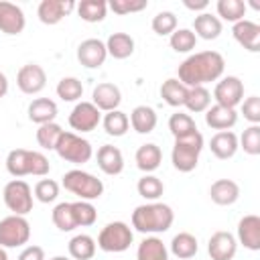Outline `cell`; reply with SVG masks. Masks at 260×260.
I'll return each mask as SVG.
<instances>
[{
	"mask_svg": "<svg viewBox=\"0 0 260 260\" xmlns=\"http://www.w3.org/2000/svg\"><path fill=\"white\" fill-rule=\"evenodd\" d=\"M225 61L217 51H199L189 55L177 69V79L187 87H199L221 79Z\"/></svg>",
	"mask_w": 260,
	"mask_h": 260,
	"instance_id": "cell-1",
	"label": "cell"
},
{
	"mask_svg": "<svg viewBox=\"0 0 260 260\" xmlns=\"http://www.w3.org/2000/svg\"><path fill=\"white\" fill-rule=\"evenodd\" d=\"M173 221L175 213L167 203L148 201L132 211V228L140 234H162L173 225Z\"/></svg>",
	"mask_w": 260,
	"mask_h": 260,
	"instance_id": "cell-2",
	"label": "cell"
},
{
	"mask_svg": "<svg viewBox=\"0 0 260 260\" xmlns=\"http://www.w3.org/2000/svg\"><path fill=\"white\" fill-rule=\"evenodd\" d=\"M6 171L12 177H24V175H35V177H45L51 171L49 158L39 152V150H26V148H14L6 156Z\"/></svg>",
	"mask_w": 260,
	"mask_h": 260,
	"instance_id": "cell-3",
	"label": "cell"
},
{
	"mask_svg": "<svg viewBox=\"0 0 260 260\" xmlns=\"http://www.w3.org/2000/svg\"><path fill=\"white\" fill-rule=\"evenodd\" d=\"M203 150V136L201 132H193L189 136L183 138H175L173 150H171V160L173 167L179 173H191L195 171L197 162H199V154Z\"/></svg>",
	"mask_w": 260,
	"mask_h": 260,
	"instance_id": "cell-4",
	"label": "cell"
},
{
	"mask_svg": "<svg viewBox=\"0 0 260 260\" xmlns=\"http://www.w3.org/2000/svg\"><path fill=\"white\" fill-rule=\"evenodd\" d=\"M63 187L77 195L81 201H93L100 199L104 193V183L102 179H98L95 175L81 171V169H71L63 175Z\"/></svg>",
	"mask_w": 260,
	"mask_h": 260,
	"instance_id": "cell-5",
	"label": "cell"
},
{
	"mask_svg": "<svg viewBox=\"0 0 260 260\" xmlns=\"http://www.w3.org/2000/svg\"><path fill=\"white\" fill-rule=\"evenodd\" d=\"M55 152L63 160L73 162V165H85L93 156V148H91L89 140L81 138L75 132H65V130H63V134H61V138L55 146Z\"/></svg>",
	"mask_w": 260,
	"mask_h": 260,
	"instance_id": "cell-6",
	"label": "cell"
},
{
	"mask_svg": "<svg viewBox=\"0 0 260 260\" xmlns=\"http://www.w3.org/2000/svg\"><path fill=\"white\" fill-rule=\"evenodd\" d=\"M134 240L132 228L124 221H110L106 228H102L98 236V248L110 254H120L130 248Z\"/></svg>",
	"mask_w": 260,
	"mask_h": 260,
	"instance_id": "cell-7",
	"label": "cell"
},
{
	"mask_svg": "<svg viewBox=\"0 0 260 260\" xmlns=\"http://www.w3.org/2000/svg\"><path fill=\"white\" fill-rule=\"evenodd\" d=\"M30 238V223L24 215H6L0 219V246L6 248H18L24 246Z\"/></svg>",
	"mask_w": 260,
	"mask_h": 260,
	"instance_id": "cell-8",
	"label": "cell"
},
{
	"mask_svg": "<svg viewBox=\"0 0 260 260\" xmlns=\"http://www.w3.org/2000/svg\"><path fill=\"white\" fill-rule=\"evenodd\" d=\"M4 203L14 215H26L32 211V189L22 179H12L4 185Z\"/></svg>",
	"mask_w": 260,
	"mask_h": 260,
	"instance_id": "cell-9",
	"label": "cell"
},
{
	"mask_svg": "<svg viewBox=\"0 0 260 260\" xmlns=\"http://www.w3.org/2000/svg\"><path fill=\"white\" fill-rule=\"evenodd\" d=\"M213 100L215 104L219 106H225V108H232L236 110L242 100H244V81L236 75H228V77H221L217 83H215V89H213Z\"/></svg>",
	"mask_w": 260,
	"mask_h": 260,
	"instance_id": "cell-10",
	"label": "cell"
},
{
	"mask_svg": "<svg viewBox=\"0 0 260 260\" xmlns=\"http://www.w3.org/2000/svg\"><path fill=\"white\" fill-rule=\"evenodd\" d=\"M67 122L75 132H91L102 122V112L91 102H77L69 112Z\"/></svg>",
	"mask_w": 260,
	"mask_h": 260,
	"instance_id": "cell-11",
	"label": "cell"
},
{
	"mask_svg": "<svg viewBox=\"0 0 260 260\" xmlns=\"http://www.w3.org/2000/svg\"><path fill=\"white\" fill-rule=\"evenodd\" d=\"M16 85L22 93L26 95H37L45 89L47 85V73L41 65L37 63H26L18 69L16 73Z\"/></svg>",
	"mask_w": 260,
	"mask_h": 260,
	"instance_id": "cell-12",
	"label": "cell"
},
{
	"mask_svg": "<svg viewBox=\"0 0 260 260\" xmlns=\"http://www.w3.org/2000/svg\"><path fill=\"white\" fill-rule=\"evenodd\" d=\"M108 59V51H106V43L100 39H85L79 43L77 47V61L87 67V69H98L106 63Z\"/></svg>",
	"mask_w": 260,
	"mask_h": 260,
	"instance_id": "cell-13",
	"label": "cell"
},
{
	"mask_svg": "<svg viewBox=\"0 0 260 260\" xmlns=\"http://www.w3.org/2000/svg\"><path fill=\"white\" fill-rule=\"evenodd\" d=\"M91 104L100 112H114L122 104V91H120V87L116 83L102 81L91 91Z\"/></svg>",
	"mask_w": 260,
	"mask_h": 260,
	"instance_id": "cell-14",
	"label": "cell"
},
{
	"mask_svg": "<svg viewBox=\"0 0 260 260\" xmlns=\"http://www.w3.org/2000/svg\"><path fill=\"white\" fill-rule=\"evenodd\" d=\"M238 252V240L230 232H215L207 242V254L211 260H232Z\"/></svg>",
	"mask_w": 260,
	"mask_h": 260,
	"instance_id": "cell-15",
	"label": "cell"
},
{
	"mask_svg": "<svg viewBox=\"0 0 260 260\" xmlns=\"http://www.w3.org/2000/svg\"><path fill=\"white\" fill-rule=\"evenodd\" d=\"M75 10L73 0H43L37 8V16L43 24H57L61 22L69 12Z\"/></svg>",
	"mask_w": 260,
	"mask_h": 260,
	"instance_id": "cell-16",
	"label": "cell"
},
{
	"mask_svg": "<svg viewBox=\"0 0 260 260\" xmlns=\"http://www.w3.org/2000/svg\"><path fill=\"white\" fill-rule=\"evenodd\" d=\"M232 35L234 39L250 53H258L260 51V24L248 18H242L238 22H234L232 26Z\"/></svg>",
	"mask_w": 260,
	"mask_h": 260,
	"instance_id": "cell-17",
	"label": "cell"
},
{
	"mask_svg": "<svg viewBox=\"0 0 260 260\" xmlns=\"http://www.w3.org/2000/svg\"><path fill=\"white\" fill-rule=\"evenodd\" d=\"M26 26V18L20 6L0 0V30L4 35H20Z\"/></svg>",
	"mask_w": 260,
	"mask_h": 260,
	"instance_id": "cell-18",
	"label": "cell"
},
{
	"mask_svg": "<svg viewBox=\"0 0 260 260\" xmlns=\"http://www.w3.org/2000/svg\"><path fill=\"white\" fill-rule=\"evenodd\" d=\"M236 240L252 252L260 250V217L254 213L244 215L238 221V238Z\"/></svg>",
	"mask_w": 260,
	"mask_h": 260,
	"instance_id": "cell-19",
	"label": "cell"
},
{
	"mask_svg": "<svg viewBox=\"0 0 260 260\" xmlns=\"http://www.w3.org/2000/svg\"><path fill=\"white\" fill-rule=\"evenodd\" d=\"M236 122H238V112L232 110V108L213 104V106H209V108L205 110V124H207L211 130L223 132V130L234 128Z\"/></svg>",
	"mask_w": 260,
	"mask_h": 260,
	"instance_id": "cell-20",
	"label": "cell"
},
{
	"mask_svg": "<svg viewBox=\"0 0 260 260\" xmlns=\"http://www.w3.org/2000/svg\"><path fill=\"white\" fill-rule=\"evenodd\" d=\"M98 167L102 169V173L114 177V175H120L124 171V154L118 146L114 144H104L98 148Z\"/></svg>",
	"mask_w": 260,
	"mask_h": 260,
	"instance_id": "cell-21",
	"label": "cell"
},
{
	"mask_svg": "<svg viewBox=\"0 0 260 260\" xmlns=\"http://www.w3.org/2000/svg\"><path fill=\"white\" fill-rule=\"evenodd\" d=\"M209 197L215 205H234L240 199V185L232 179H217L209 187Z\"/></svg>",
	"mask_w": 260,
	"mask_h": 260,
	"instance_id": "cell-22",
	"label": "cell"
},
{
	"mask_svg": "<svg viewBox=\"0 0 260 260\" xmlns=\"http://www.w3.org/2000/svg\"><path fill=\"white\" fill-rule=\"evenodd\" d=\"M209 148H211V154L215 158H221V160H228L232 158L236 152H238V136L232 132V130H223V132H215L209 140Z\"/></svg>",
	"mask_w": 260,
	"mask_h": 260,
	"instance_id": "cell-23",
	"label": "cell"
},
{
	"mask_svg": "<svg viewBox=\"0 0 260 260\" xmlns=\"http://www.w3.org/2000/svg\"><path fill=\"white\" fill-rule=\"evenodd\" d=\"M221 30H223L221 20L211 12H201L193 20V32H195L197 39L213 41V39H217L221 35Z\"/></svg>",
	"mask_w": 260,
	"mask_h": 260,
	"instance_id": "cell-24",
	"label": "cell"
},
{
	"mask_svg": "<svg viewBox=\"0 0 260 260\" xmlns=\"http://www.w3.org/2000/svg\"><path fill=\"white\" fill-rule=\"evenodd\" d=\"M28 120L43 126V124H49V122H55L57 118V104L49 98H35L30 104H28Z\"/></svg>",
	"mask_w": 260,
	"mask_h": 260,
	"instance_id": "cell-25",
	"label": "cell"
},
{
	"mask_svg": "<svg viewBox=\"0 0 260 260\" xmlns=\"http://www.w3.org/2000/svg\"><path fill=\"white\" fill-rule=\"evenodd\" d=\"M134 160H136V167L144 175H150L152 171H156L160 167V162H162V150L154 142H146V144L138 146V150L134 154Z\"/></svg>",
	"mask_w": 260,
	"mask_h": 260,
	"instance_id": "cell-26",
	"label": "cell"
},
{
	"mask_svg": "<svg viewBox=\"0 0 260 260\" xmlns=\"http://www.w3.org/2000/svg\"><path fill=\"white\" fill-rule=\"evenodd\" d=\"M130 126L138 132V134H150L154 128H156V112L150 108V106H136L132 112H130Z\"/></svg>",
	"mask_w": 260,
	"mask_h": 260,
	"instance_id": "cell-27",
	"label": "cell"
},
{
	"mask_svg": "<svg viewBox=\"0 0 260 260\" xmlns=\"http://www.w3.org/2000/svg\"><path fill=\"white\" fill-rule=\"evenodd\" d=\"M136 260H169V248L156 236H146L136 250Z\"/></svg>",
	"mask_w": 260,
	"mask_h": 260,
	"instance_id": "cell-28",
	"label": "cell"
},
{
	"mask_svg": "<svg viewBox=\"0 0 260 260\" xmlns=\"http://www.w3.org/2000/svg\"><path fill=\"white\" fill-rule=\"evenodd\" d=\"M106 51L114 59H128L134 53V39L128 32H112L106 41Z\"/></svg>",
	"mask_w": 260,
	"mask_h": 260,
	"instance_id": "cell-29",
	"label": "cell"
},
{
	"mask_svg": "<svg viewBox=\"0 0 260 260\" xmlns=\"http://www.w3.org/2000/svg\"><path fill=\"white\" fill-rule=\"evenodd\" d=\"M187 91H189V87L183 85L177 77L165 79L162 85H160V98H162L171 108H181V106H185Z\"/></svg>",
	"mask_w": 260,
	"mask_h": 260,
	"instance_id": "cell-30",
	"label": "cell"
},
{
	"mask_svg": "<svg viewBox=\"0 0 260 260\" xmlns=\"http://www.w3.org/2000/svg\"><path fill=\"white\" fill-rule=\"evenodd\" d=\"M199 250V244H197V238L189 232H179L173 240H171V252L179 258V260H189L197 254Z\"/></svg>",
	"mask_w": 260,
	"mask_h": 260,
	"instance_id": "cell-31",
	"label": "cell"
},
{
	"mask_svg": "<svg viewBox=\"0 0 260 260\" xmlns=\"http://www.w3.org/2000/svg\"><path fill=\"white\" fill-rule=\"evenodd\" d=\"M69 256L73 260H91L95 254V240L87 234H77L69 240Z\"/></svg>",
	"mask_w": 260,
	"mask_h": 260,
	"instance_id": "cell-32",
	"label": "cell"
},
{
	"mask_svg": "<svg viewBox=\"0 0 260 260\" xmlns=\"http://www.w3.org/2000/svg\"><path fill=\"white\" fill-rule=\"evenodd\" d=\"M77 14L85 22H102L108 14V2L106 0H81L75 4Z\"/></svg>",
	"mask_w": 260,
	"mask_h": 260,
	"instance_id": "cell-33",
	"label": "cell"
},
{
	"mask_svg": "<svg viewBox=\"0 0 260 260\" xmlns=\"http://www.w3.org/2000/svg\"><path fill=\"white\" fill-rule=\"evenodd\" d=\"M102 126H104L108 136L118 138V136H124L128 132L130 120L122 110H114V112H106V116L102 118Z\"/></svg>",
	"mask_w": 260,
	"mask_h": 260,
	"instance_id": "cell-34",
	"label": "cell"
},
{
	"mask_svg": "<svg viewBox=\"0 0 260 260\" xmlns=\"http://www.w3.org/2000/svg\"><path fill=\"white\" fill-rule=\"evenodd\" d=\"M211 106V93L205 85L199 87H189L187 98H185V108L193 114H201Z\"/></svg>",
	"mask_w": 260,
	"mask_h": 260,
	"instance_id": "cell-35",
	"label": "cell"
},
{
	"mask_svg": "<svg viewBox=\"0 0 260 260\" xmlns=\"http://www.w3.org/2000/svg\"><path fill=\"white\" fill-rule=\"evenodd\" d=\"M215 10H217L219 20L238 22L246 16V2H242V0H217Z\"/></svg>",
	"mask_w": 260,
	"mask_h": 260,
	"instance_id": "cell-36",
	"label": "cell"
},
{
	"mask_svg": "<svg viewBox=\"0 0 260 260\" xmlns=\"http://www.w3.org/2000/svg\"><path fill=\"white\" fill-rule=\"evenodd\" d=\"M51 219H53L55 228L61 230V232H73V230L77 228L75 215H73V207H71V203H67V201L57 203V205L53 207Z\"/></svg>",
	"mask_w": 260,
	"mask_h": 260,
	"instance_id": "cell-37",
	"label": "cell"
},
{
	"mask_svg": "<svg viewBox=\"0 0 260 260\" xmlns=\"http://www.w3.org/2000/svg\"><path fill=\"white\" fill-rule=\"evenodd\" d=\"M136 189H138V195L144 197L146 201H156V199H160L162 193H165L162 181H160L158 177H154V175H144V177H140L138 183H136Z\"/></svg>",
	"mask_w": 260,
	"mask_h": 260,
	"instance_id": "cell-38",
	"label": "cell"
},
{
	"mask_svg": "<svg viewBox=\"0 0 260 260\" xmlns=\"http://www.w3.org/2000/svg\"><path fill=\"white\" fill-rule=\"evenodd\" d=\"M169 130L175 138H183V136H189V134L197 132V124L189 114L177 112L169 118Z\"/></svg>",
	"mask_w": 260,
	"mask_h": 260,
	"instance_id": "cell-39",
	"label": "cell"
},
{
	"mask_svg": "<svg viewBox=\"0 0 260 260\" xmlns=\"http://www.w3.org/2000/svg\"><path fill=\"white\" fill-rule=\"evenodd\" d=\"M61 134H63V128L57 122H49V124L39 126V130H37V142L45 150H55Z\"/></svg>",
	"mask_w": 260,
	"mask_h": 260,
	"instance_id": "cell-40",
	"label": "cell"
},
{
	"mask_svg": "<svg viewBox=\"0 0 260 260\" xmlns=\"http://www.w3.org/2000/svg\"><path fill=\"white\" fill-rule=\"evenodd\" d=\"M171 49L177 53H191L197 45V37L191 28H177L171 37H169Z\"/></svg>",
	"mask_w": 260,
	"mask_h": 260,
	"instance_id": "cell-41",
	"label": "cell"
},
{
	"mask_svg": "<svg viewBox=\"0 0 260 260\" xmlns=\"http://www.w3.org/2000/svg\"><path fill=\"white\" fill-rule=\"evenodd\" d=\"M55 91L63 102H77L83 95V83L77 77H63L57 83Z\"/></svg>",
	"mask_w": 260,
	"mask_h": 260,
	"instance_id": "cell-42",
	"label": "cell"
},
{
	"mask_svg": "<svg viewBox=\"0 0 260 260\" xmlns=\"http://www.w3.org/2000/svg\"><path fill=\"white\" fill-rule=\"evenodd\" d=\"M238 146H240L246 154H250V156L260 154V126H258V124H250V126L242 132V136L238 138Z\"/></svg>",
	"mask_w": 260,
	"mask_h": 260,
	"instance_id": "cell-43",
	"label": "cell"
},
{
	"mask_svg": "<svg viewBox=\"0 0 260 260\" xmlns=\"http://www.w3.org/2000/svg\"><path fill=\"white\" fill-rule=\"evenodd\" d=\"M73 207V215H75V223L77 228H89L95 223L98 219V209L91 205V201H73L71 203Z\"/></svg>",
	"mask_w": 260,
	"mask_h": 260,
	"instance_id": "cell-44",
	"label": "cell"
},
{
	"mask_svg": "<svg viewBox=\"0 0 260 260\" xmlns=\"http://www.w3.org/2000/svg\"><path fill=\"white\" fill-rule=\"evenodd\" d=\"M150 26H152V30L156 32V35H160V37H171L175 30H177V16H175V12H171V10H162V12H158L156 16H152V22H150Z\"/></svg>",
	"mask_w": 260,
	"mask_h": 260,
	"instance_id": "cell-45",
	"label": "cell"
},
{
	"mask_svg": "<svg viewBox=\"0 0 260 260\" xmlns=\"http://www.w3.org/2000/svg\"><path fill=\"white\" fill-rule=\"evenodd\" d=\"M35 197L41 203H53L59 197V183L53 179H41L35 185Z\"/></svg>",
	"mask_w": 260,
	"mask_h": 260,
	"instance_id": "cell-46",
	"label": "cell"
},
{
	"mask_svg": "<svg viewBox=\"0 0 260 260\" xmlns=\"http://www.w3.org/2000/svg\"><path fill=\"white\" fill-rule=\"evenodd\" d=\"M148 6L146 0H110L108 8L114 10L116 14H130V12H140Z\"/></svg>",
	"mask_w": 260,
	"mask_h": 260,
	"instance_id": "cell-47",
	"label": "cell"
},
{
	"mask_svg": "<svg viewBox=\"0 0 260 260\" xmlns=\"http://www.w3.org/2000/svg\"><path fill=\"white\" fill-rule=\"evenodd\" d=\"M240 108H242L244 118L250 124H260V98L258 95H250V98L242 100Z\"/></svg>",
	"mask_w": 260,
	"mask_h": 260,
	"instance_id": "cell-48",
	"label": "cell"
},
{
	"mask_svg": "<svg viewBox=\"0 0 260 260\" xmlns=\"http://www.w3.org/2000/svg\"><path fill=\"white\" fill-rule=\"evenodd\" d=\"M16 260H45V250L41 246H26Z\"/></svg>",
	"mask_w": 260,
	"mask_h": 260,
	"instance_id": "cell-49",
	"label": "cell"
},
{
	"mask_svg": "<svg viewBox=\"0 0 260 260\" xmlns=\"http://www.w3.org/2000/svg\"><path fill=\"white\" fill-rule=\"evenodd\" d=\"M183 6L193 10V12H205V8L209 6L207 0H183Z\"/></svg>",
	"mask_w": 260,
	"mask_h": 260,
	"instance_id": "cell-50",
	"label": "cell"
},
{
	"mask_svg": "<svg viewBox=\"0 0 260 260\" xmlns=\"http://www.w3.org/2000/svg\"><path fill=\"white\" fill-rule=\"evenodd\" d=\"M8 93V77L0 71V98H4Z\"/></svg>",
	"mask_w": 260,
	"mask_h": 260,
	"instance_id": "cell-51",
	"label": "cell"
},
{
	"mask_svg": "<svg viewBox=\"0 0 260 260\" xmlns=\"http://www.w3.org/2000/svg\"><path fill=\"white\" fill-rule=\"evenodd\" d=\"M0 260H8V254H6V250L0 246Z\"/></svg>",
	"mask_w": 260,
	"mask_h": 260,
	"instance_id": "cell-52",
	"label": "cell"
},
{
	"mask_svg": "<svg viewBox=\"0 0 260 260\" xmlns=\"http://www.w3.org/2000/svg\"><path fill=\"white\" fill-rule=\"evenodd\" d=\"M51 260H69V258H67V256H53Z\"/></svg>",
	"mask_w": 260,
	"mask_h": 260,
	"instance_id": "cell-53",
	"label": "cell"
}]
</instances>
